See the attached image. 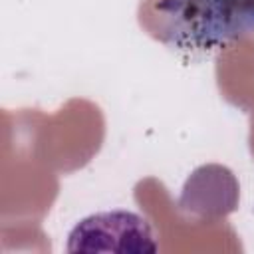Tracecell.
<instances>
[{
  "instance_id": "cell-2",
  "label": "cell",
  "mask_w": 254,
  "mask_h": 254,
  "mask_svg": "<svg viewBox=\"0 0 254 254\" xmlns=\"http://www.w3.org/2000/svg\"><path fill=\"white\" fill-rule=\"evenodd\" d=\"M67 252H115L155 254V240L149 220L131 210H103L81 218L67 234Z\"/></svg>"
},
{
  "instance_id": "cell-1",
  "label": "cell",
  "mask_w": 254,
  "mask_h": 254,
  "mask_svg": "<svg viewBox=\"0 0 254 254\" xmlns=\"http://www.w3.org/2000/svg\"><path fill=\"white\" fill-rule=\"evenodd\" d=\"M161 38L173 46L212 50L254 32V0H159Z\"/></svg>"
}]
</instances>
